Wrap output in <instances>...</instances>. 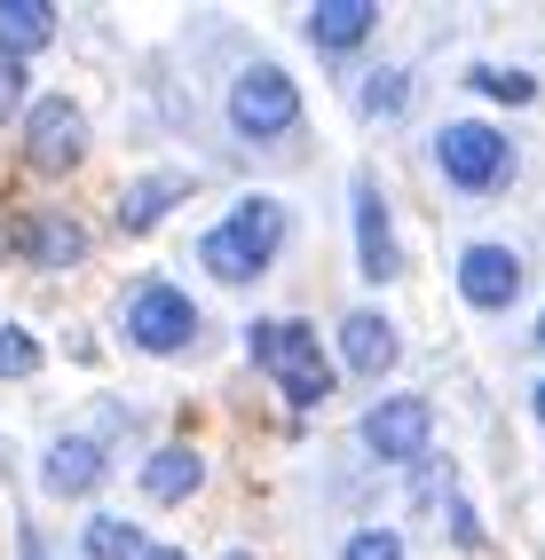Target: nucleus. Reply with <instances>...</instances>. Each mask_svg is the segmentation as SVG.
<instances>
[{
	"mask_svg": "<svg viewBox=\"0 0 545 560\" xmlns=\"http://www.w3.org/2000/svg\"><path fill=\"white\" fill-rule=\"evenodd\" d=\"M285 230H293V213H285L277 198H237L230 221H213V230L198 237V260H206V277H222V284H253L269 269V260L285 253Z\"/></svg>",
	"mask_w": 545,
	"mask_h": 560,
	"instance_id": "f257e3e1",
	"label": "nucleus"
},
{
	"mask_svg": "<svg viewBox=\"0 0 545 560\" xmlns=\"http://www.w3.org/2000/svg\"><path fill=\"white\" fill-rule=\"evenodd\" d=\"M245 355H253V363H262L269 380L285 387V402H293V410H316L324 395H333V363H324L316 331H309V324H293V316L253 324V331H245Z\"/></svg>",
	"mask_w": 545,
	"mask_h": 560,
	"instance_id": "f03ea898",
	"label": "nucleus"
},
{
	"mask_svg": "<svg viewBox=\"0 0 545 560\" xmlns=\"http://www.w3.org/2000/svg\"><path fill=\"white\" fill-rule=\"evenodd\" d=\"M434 166H443L451 190L490 198V190L514 182V142H506L498 127H483V119H451L443 135H434Z\"/></svg>",
	"mask_w": 545,
	"mask_h": 560,
	"instance_id": "7ed1b4c3",
	"label": "nucleus"
},
{
	"mask_svg": "<svg viewBox=\"0 0 545 560\" xmlns=\"http://www.w3.org/2000/svg\"><path fill=\"white\" fill-rule=\"evenodd\" d=\"M301 127V88L277 63H245L230 80V135L237 142H285Z\"/></svg>",
	"mask_w": 545,
	"mask_h": 560,
	"instance_id": "20e7f679",
	"label": "nucleus"
},
{
	"mask_svg": "<svg viewBox=\"0 0 545 560\" xmlns=\"http://www.w3.org/2000/svg\"><path fill=\"white\" fill-rule=\"evenodd\" d=\"M119 324H127V340H135L142 355H182V348L198 340V301H190L182 284L151 277V284H135V292H127Z\"/></svg>",
	"mask_w": 545,
	"mask_h": 560,
	"instance_id": "39448f33",
	"label": "nucleus"
},
{
	"mask_svg": "<svg viewBox=\"0 0 545 560\" xmlns=\"http://www.w3.org/2000/svg\"><path fill=\"white\" fill-rule=\"evenodd\" d=\"M427 434H434L427 395H387L363 410V451L380 466H427Z\"/></svg>",
	"mask_w": 545,
	"mask_h": 560,
	"instance_id": "423d86ee",
	"label": "nucleus"
},
{
	"mask_svg": "<svg viewBox=\"0 0 545 560\" xmlns=\"http://www.w3.org/2000/svg\"><path fill=\"white\" fill-rule=\"evenodd\" d=\"M24 159L40 166V174H63V166H80V159H88V110L71 103V95H48V103H32V119H24Z\"/></svg>",
	"mask_w": 545,
	"mask_h": 560,
	"instance_id": "0eeeda50",
	"label": "nucleus"
},
{
	"mask_svg": "<svg viewBox=\"0 0 545 560\" xmlns=\"http://www.w3.org/2000/svg\"><path fill=\"white\" fill-rule=\"evenodd\" d=\"M348 206H356V269L372 277V284H395V277H404V253H395V221H387L380 182L356 174L348 182Z\"/></svg>",
	"mask_w": 545,
	"mask_h": 560,
	"instance_id": "6e6552de",
	"label": "nucleus"
},
{
	"mask_svg": "<svg viewBox=\"0 0 545 560\" xmlns=\"http://www.w3.org/2000/svg\"><path fill=\"white\" fill-rule=\"evenodd\" d=\"M459 301L466 308H514L522 301V253L514 245H466L459 253Z\"/></svg>",
	"mask_w": 545,
	"mask_h": 560,
	"instance_id": "1a4fd4ad",
	"label": "nucleus"
},
{
	"mask_svg": "<svg viewBox=\"0 0 545 560\" xmlns=\"http://www.w3.org/2000/svg\"><path fill=\"white\" fill-rule=\"evenodd\" d=\"M395 355H404V340H395V324L380 308H356L340 324V363L356 371V380H380V371H395Z\"/></svg>",
	"mask_w": 545,
	"mask_h": 560,
	"instance_id": "9d476101",
	"label": "nucleus"
},
{
	"mask_svg": "<svg viewBox=\"0 0 545 560\" xmlns=\"http://www.w3.org/2000/svg\"><path fill=\"white\" fill-rule=\"evenodd\" d=\"M372 24H380V9H372V0H316V9L301 16L309 48H324V56H348V48H363V40H372Z\"/></svg>",
	"mask_w": 545,
	"mask_h": 560,
	"instance_id": "9b49d317",
	"label": "nucleus"
},
{
	"mask_svg": "<svg viewBox=\"0 0 545 560\" xmlns=\"http://www.w3.org/2000/svg\"><path fill=\"white\" fill-rule=\"evenodd\" d=\"M16 253L40 260V269H71V260H88V230L71 213H24L16 221Z\"/></svg>",
	"mask_w": 545,
	"mask_h": 560,
	"instance_id": "f8f14e48",
	"label": "nucleus"
},
{
	"mask_svg": "<svg viewBox=\"0 0 545 560\" xmlns=\"http://www.w3.org/2000/svg\"><path fill=\"white\" fill-rule=\"evenodd\" d=\"M103 442H88V434H63V442H48V466H40V481L56 498H88V490H103Z\"/></svg>",
	"mask_w": 545,
	"mask_h": 560,
	"instance_id": "ddd939ff",
	"label": "nucleus"
},
{
	"mask_svg": "<svg viewBox=\"0 0 545 560\" xmlns=\"http://www.w3.org/2000/svg\"><path fill=\"white\" fill-rule=\"evenodd\" d=\"M190 190H198L190 174H142V182H127V190H119V230H127V237L159 230V213H166V206H182Z\"/></svg>",
	"mask_w": 545,
	"mask_h": 560,
	"instance_id": "4468645a",
	"label": "nucleus"
},
{
	"mask_svg": "<svg viewBox=\"0 0 545 560\" xmlns=\"http://www.w3.org/2000/svg\"><path fill=\"white\" fill-rule=\"evenodd\" d=\"M198 481H206V458L190 451V442H166V451L142 466V498H151V505H182V498H198Z\"/></svg>",
	"mask_w": 545,
	"mask_h": 560,
	"instance_id": "2eb2a0df",
	"label": "nucleus"
},
{
	"mask_svg": "<svg viewBox=\"0 0 545 560\" xmlns=\"http://www.w3.org/2000/svg\"><path fill=\"white\" fill-rule=\"evenodd\" d=\"M56 40V9L48 0H0V56H32V48H48Z\"/></svg>",
	"mask_w": 545,
	"mask_h": 560,
	"instance_id": "dca6fc26",
	"label": "nucleus"
},
{
	"mask_svg": "<svg viewBox=\"0 0 545 560\" xmlns=\"http://www.w3.org/2000/svg\"><path fill=\"white\" fill-rule=\"evenodd\" d=\"M80 552H88V560H151L142 529H135V521H119V513H95L88 529H80Z\"/></svg>",
	"mask_w": 545,
	"mask_h": 560,
	"instance_id": "f3484780",
	"label": "nucleus"
},
{
	"mask_svg": "<svg viewBox=\"0 0 545 560\" xmlns=\"http://www.w3.org/2000/svg\"><path fill=\"white\" fill-rule=\"evenodd\" d=\"M466 88H475V95H490V103H537V80H530V71H514V63H475V71H466Z\"/></svg>",
	"mask_w": 545,
	"mask_h": 560,
	"instance_id": "a211bd4d",
	"label": "nucleus"
},
{
	"mask_svg": "<svg viewBox=\"0 0 545 560\" xmlns=\"http://www.w3.org/2000/svg\"><path fill=\"white\" fill-rule=\"evenodd\" d=\"M363 110H372V119H404L411 110V71H395V63H380L372 80H363V95H356Z\"/></svg>",
	"mask_w": 545,
	"mask_h": 560,
	"instance_id": "6ab92c4d",
	"label": "nucleus"
},
{
	"mask_svg": "<svg viewBox=\"0 0 545 560\" xmlns=\"http://www.w3.org/2000/svg\"><path fill=\"white\" fill-rule=\"evenodd\" d=\"M40 371V340L24 324H0V380H32Z\"/></svg>",
	"mask_w": 545,
	"mask_h": 560,
	"instance_id": "aec40b11",
	"label": "nucleus"
},
{
	"mask_svg": "<svg viewBox=\"0 0 545 560\" xmlns=\"http://www.w3.org/2000/svg\"><path fill=\"white\" fill-rule=\"evenodd\" d=\"M340 560H404V537H395V529H356L340 545Z\"/></svg>",
	"mask_w": 545,
	"mask_h": 560,
	"instance_id": "412c9836",
	"label": "nucleus"
},
{
	"mask_svg": "<svg viewBox=\"0 0 545 560\" xmlns=\"http://www.w3.org/2000/svg\"><path fill=\"white\" fill-rule=\"evenodd\" d=\"M24 88H32V80H24V63H16V56H0V127H9L16 110H24Z\"/></svg>",
	"mask_w": 545,
	"mask_h": 560,
	"instance_id": "4be33fe9",
	"label": "nucleus"
},
{
	"mask_svg": "<svg viewBox=\"0 0 545 560\" xmlns=\"http://www.w3.org/2000/svg\"><path fill=\"white\" fill-rule=\"evenodd\" d=\"M451 537H459L466 552H483V521H475V505H459V498H451Z\"/></svg>",
	"mask_w": 545,
	"mask_h": 560,
	"instance_id": "5701e85b",
	"label": "nucleus"
},
{
	"mask_svg": "<svg viewBox=\"0 0 545 560\" xmlns=\"http://www.w3.org/2000/svg\"><path fill=\"white\" fill-rule=\"evenodd\" d=\"M16 560H48V537L32 529V521H16Z\"/></svg>",
	"mask_w": 545,
	"mask_h": 560,
	"instance_id": "b1692460",
	"label": "nucleus"
},
{
	"mask_svg": "<svg viewBox=\"0 0 545 560\" xmlns=\"http://www.w3.org/2000/svg\"><path fill=\"white\" fill-rule=\"evenodd\" d=\"M151 560H190V552H182V545H151Z\"/></svg>",
	"mask_w": 545,
	"mask_h": 560,
	"instance_id": "393cba45",
	"label": "nucleus"
},
{
	"mask_svg": "<svg viewBox=\"0 0 545 560\" xmlns=\"http://www.w3.org/2000/svg\"><path fill=\"white\" fill-rule=\"evenodd\" d=\"M530 402H537V427H545V380H537V395H530Z\"/></svg>",
	"mask_w": 545,
	"mask_h": 560,
	"instance_id": "a878e982",
	"label": "nucleus"
},
{
	"mask_svg": "<svg viewBox=\"0 0 545 560\" xmlns=\"http://www.w3.org/2000/svg\"><path fill=\"white\" fill-rule=\"evenodd\" d=\"M222 560H253V552H245V545H230V552H222Z\"/></svg>",
	"mask_w": 545,
	"mask_h": 560,
	"instance_id": "bb28decb",
	"label": "nucleus"
},
{
	"mask_svg": "<svg viewBox=\"0 0 545 560\" xmlns=\"http://www.w3.org/2000/svg\"><path fill=\"white\" fill-rule=\"evenodd\" d=\"M537 348H545V316H537Z\"/></svg>",
	"mask_w": 545,
	"mask_h": 560,
	"instance_id": "cd10ccee",
	"label": "nucleus"
}]
</instances>
